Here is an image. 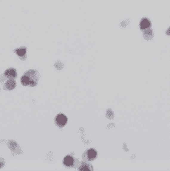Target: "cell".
Here are the masks:
<instances>
[{
    "mask_svg": "<svg viewBox=\"0 0 170 171\" xmlns=\"http://www.w3.org/2000/svg\"><path fill=\"white\" fill-rule=\"evenodd\" d=\"M39 73L35 70H30L21 78V83L24 86L34 87L37 85L39 81Z\"/></svg>",
    "mask_w": 170,
    "mask_h": 171,
    "instance_id": "6da1fadb",
    "label": "cell"
},
{
    "mask_svg": "<svg viewBox=\"0 0 170 171\" xmlns=\"http://www.w3.org/2000/svg\"><path fill=\"white\" fill-rule=\"evenodd\" d=\"M63 164L67 168H76L79 166V161L74 157L68 155L63 160Z\"/></svg>",
    "mask_w": 170,
    "mask_h": 171,
    "instance_id": "7a4b0ae2",
    "label": "cell"
},
{
    "mask_svg": "<svg viewBox=\"0 0 170 171\" xmlns=\"http://www.w3.org/2000/svg\"><path fill=\"white\" fill-rule=\"evenodd\" d=\"M97 152L94 148H89L84 152L83 158L86 161H92L97 158Z\"/></svg>",
    "mask_w": 170,
    "mask_h": 171,
    "instance_id": "3957f363",
    "label": "cell"
},
{
    "mask_svg": "<svg viewBox=\"0 0 170 171\" xmlns=\"http://www.w3.org/2000/svg\"><path fill=\"white\" fill-rule=\"evenodd\" d=\"M68 119L65 115L62 114H60L56 115L55 117V123L57 126L60 127V128H62L64 127L66 124L67 123Z\"/></svg>",
    "mask_w": 170,
    "mask_h": 171,
    "instance_id": "277c9868",
    "label": "cell"
},
{
    "mask_svg": "<svg viewBox=\"0 0 170 171\" xmlns=\"http://www.w3.org/2000/svg\"><path fill=\"white\" fill-rule=\"evenodd\" d=\"M16 87V82L14 79H8L4 85V89L7 91H12Z\"/></svg>",
    "mask_w": 170,
    "mask_h": 171,
    "instance_id": "5b68a950",
    "label": "cell"
},
{
    "mask_svg": "<svg viewBox=\"0 0 170 171\" xmlns=\"http://www.w3.org/2000/svg\"><path fill=\"white\" fill-rule=\"evenodd\" d=\"M4 75L7 79H15L17 77V71L13 68H10L5 71Z\"/></svg>",
    "mask_w": 170,
    "mask_h": 171,
    "instance_id": "8992f818",
    "label": "cell"
},
{
    "mask_svg": "<svg viewBox=\"0 0 170 171\" xmlns=\"http://www.w3.org/2000/svg\"><path fill=\"white\" fill-rule=\"evenodd\" d=\"M78 170L80 171H92L93 168L90 164L88 162H82L78 166Z\"/></svg>",
    "mask_w": 170,
    "mask_h": 171,
    "instance_id": "52a82bcc",
    "label": "cell"
},
{
    "mask_svg": "<svg viewBox=\"0 0 170 171\" xmlns=\"http://www.w3.org/2000/svg\"><path fill=\"white\" fill-rule=\"evenodd\" d=\"M7 145H8V147H9V148L11 149V150H12L13 152H14L19 154V152H18L19 151L20 153H21V150L20 149V146H19L17 143L15 142L14 141H10L9 142H8Z\"/></svg>",
    "mask_w": 170,
    "mask_h": 171,
    "instance_id": "ba28073f",
    "label": "cell"
},
{
    "mask_svg": "<svg viewBox=\"0 0 170 171\" xmlns=\"http://www.w3.org/2000/svg\"><path fill=\"white\" fill-rule=\"evenodd\" d=\"M26 51H27V48L26 47L19 48L16 49L15 51L16 53L18 55V57H20L21 60L26 59Z\"/></svg>",
    "mask_w": 170,
    "mask_h": 171,
    "instance_id": "9c48e42d",
    "label": "cell"
},
{
    "mask_svg": "<svg viewBox=\"0 0 170 171\" xmlns=\"http://www.w3.org/2000/svg\"><path fill=\"white\" fill-rule=\"evenodd\" d=\"M139 26H140V28L142 30H147L151 26V22L147 18H143Z\"/></svg>",
    "mask_w": 170,
    "mask_h": 171,
    "instance_id": "30bf717a",
    "label": "cell"
},
{
    "mask_svg": "<svg viewBox=\"0 0 170 171\" xmlns=\"http://www.w3.org/2000/svg\"><path fill=\"white\" fill-rule=\"evenodd\" d=\"M143 37L145 40H149L153 38V32L152 30L148 28L143 30Z\"/></svg>",
    "mask_w": 170,
    "mask_h": 171,
    "instance_id": "8fae6325",
    "label": "cell"
},
{
    "mask_svg": "<svg viewBox=\"0 0 170 171\" xmlns=\"http://www.w3.org/2000/svg\"><path fill=\"white\" fill-rule=\"evenodd\" d=\"M106 117H108L109 120H112L113 119L114 117V114H113V112L112 111L111 109H109L107 110V112H106Z\"/></svg>",
    "mask_w": 170,
    "mask_h": 171,
    "instance_id": "7c38bea8",
    "label": "cell"
},
{
    "mask_svg": "<svg viewBox=\"0 0 170 171\" xmlns=\"http://www.w3.org/2000/svg\"><path fill=\"white\" fill-rule=\"evenodd\" d=\"M5 165V160L2 158H0V169L4 167Z\"/></svg>",
    "mask_w": 170,
    "mask_h": 171,
    "instance_id": "4fadbf2b",
    "label": "cell"
},
{
    "mask_svg": "<svg viewBox=\"0 0 170 171\" xmlns=\"http://www.w3.org/2000/svg\"><path fill=\"white\" fill-rule=\"evenodd\" d=\"M166 34L168 35V36H170V27L168 29V30H167V31H166Z\"/></svg>",
    "mask_w": 170,
    "mask_h": 171,
    "instance_id": "5bb4252c",
    "label": "cell"
}]
</instances>
